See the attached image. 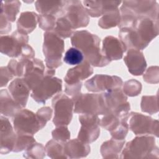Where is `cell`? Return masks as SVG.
Segmentation results:
<instances>
[{"mask_svg":"<svg viewBox=\"0 0 159 159\" xmlns=\"http://www.w3.org/2000/svg\"><path fill=\"white\" fill-rule=\"evenodd\" d=\"M45 148L43 144L35 142L25 150L23 156L25 158L42 159L45 157Z\"/></svg>","mask_w":159,"mask_h":159,"instance_id":"e575fe53","label":"cell"},{"mask_svg":"<svg viewBox=\"0 0 159 159\" xmlns=\"http://www.w3.org/2000/svg\"><path fill=\"white\" fill-rule=\"evenodd\" d=\"M23 107L12 97L9 91L2 89L0 91L1 114L7 117H14Z\"/></svg>","mask_w":159,"mask_h":159,"instance_id":"603a6c76","label":"cell"},{"mask_svg":"<svg viewBox=\"0 0 159 159\" xmlns=\"http://www.w3.org/2000/svg\"><path fill=\"white\" fill-rule=\"evenodd\" d=\"M73 111L77 114L105 115L107 113L102 93H79L72 97Z\"/></svg>","mask_w":159,"mask_h":159,"instance_id":"5b68a950","label":"cell"},{"mask_svg":"<svg viewBox=\"0 0 159 159\" xmlns=\"http://www.w3.org/2000/svg\"><path fill=\"white\" fill-rule=\"evenodd\" d=\"M74 29L70 23L63 16L58 17L56 21V25L53 31L61 38L67 39L71 37Z\"/></svg>","mask_w":159,"mask_h":159,"instance_id":"4dcf8cb0","label":"cell"},{"mask_svg":"<svg viewBox=\"0 0 159 159\" xmlns=\"http://www.w3.org/2000/svg\"><path fill=\"white\" fill-rule=\"evenodd\" d=\"M129 129L135 135H153L158 137V121L150 116L136 112L129 116Z\"/></svg>","mask_w":159,"mask_h":159,"instance_id":"30bf717a","label":"cell"},{"mask_svg":"<svg viewBox=\"0 0 159 159\" xmlns=\"http://www.w3.org/2000/svg\"><path fill=\"white\" fill-rule=\"evenodd\" d=\"M12 29V25L3 14L0 13V34H8Z\"/></svg>","mask_w":159,"mask_h":159,"instance_id":"ee69618b","label":"cell"},{"mask_svg":"<svg viewBox=\"0 0 159 159\" xmlns=\"http://www.w3.org/2000/svg\"><path fill=\"white\" fill-rule=\"evenodd\" d=\"M45 76L43 62L39 58L27 60L23 78L32 91L42 80Z\"/></svg>","mask_w":159,"mask_h":159,"instance_id":"9a60e30c","label":"cell"},{"mask_svg":"<svg viewBox=\"0 0 159 159\" xmlns=\"http://www.w3.org/2000/svg\"><path fill=\"white\" fill-rule=\"evenodd\" d=\"M52 106L54 110V125L56 127L68 125L73 117L74 102L72 99L65 94L59 93L53 98Z\"/></svg>","mask_w":159,"mask_h":159,"instance_id":"52a82bcc","label":"cell"},{"mask_svg":"<svg viewBox=\"0 0 159 159\" xmlns=\"http://www.w3.org/2000/svg\"><path fill=\"white\" fill-rule=\"evenodd\" d=\"M52 136L53 140L65 143L70 139V132L67 125H60L52 132Z\"/></svg>","mask_w":159,"mask_h":159,"instance_id":"74e56055","label":"cell"},{"mask_svg":"<svg viewBox=\"0 0 159 159\" xmlns=\"http://www.w3.org/2000/svg\"><path fill=\"white\" fill-rule=\"evenodd\" d=\"M142 111L153 114L158 111V95L143 96L140 103Z\"/></svg>","mask_w":159,"mask_h":159,"instance_id":"d6a6232c","label":"cell"},{"mask_svg":"<svg viewBox=\"0 0 159 159\" xmlns=\"http://www.w3.org/2000/svg\"><path fill=\"white\" fill-rule=\"evenodd\" d=\"M12 122L16 133L31 135L42 129L47 124L36 113L27 109H22L12 117Z\"/></svg>","mask_w":159,"mask_h":159,"instance_id":"8992f818","label":"cell"},{"mask_svg":"<svg viewBox=\"0 0 159 159\" xmlns=\"http://www.w3.org/2000/svg\"><path fill=\"white\" fill-rule=\"evenodd\" d=\"M8 89L13 99L23 108L26 106L31 89L22 77L12 80L8 86Z\"/></svg>","mask_w":159,"mask_h":159,"instance_id":"ffe728a7","label":"cell"},{"mask_svg":"<svg viewBox=\"0 0 159 159\" xmlns=\"http://www.w3.org/2000/svg\"><path fill=\"white\" fill-rule=\"evenodd\" d=\"M21 2L19 1H4L1 2V13L3 14L7 20L14 22L19 12Z\"/></svg>","mask_w":159,"mask_h":159,"instance_id":"83f0119b","label":"cell"},{"mask_svg":"<svg viewBox=\"0 0 159 159\" xmlns=\"http://www.w3.org/2000/svg\"><path fill=\"white\" fill-rule=\"evenodd\" d=\"M125 140H117L112 138L102 143L100 152L104 158H118Z\"/></svg>","mask_w":159,"mask_h":159,"instance_id":"484cf974","label":"cell"},{"mask_svg":"<svg viewBox=\"0 0 159 159\" xmlns=\"http://www.w3.org/2000/svg\"><path fill=\"white\" fill-rule=\"evenodd\" d=\"M127 50L121 40L113 36H107L102 40L101 52L111 61L121 59Z\"/></svg>","mask_w":159,"mask_h":159,"instance_id":"e0dca14e","label":"cell"},{"mask_svg":"<svg viewBox=\"0 0 159 159\" xmlns=\"http://www.w3.org/2000/svg\"><path fill=\"white\" fill-rule=\"evenodd\" d=\"M35 57V51L31 46L28 44L25 45L22 47V53L19 59L22 60H30L34 58Z\"/></svg>","mask_w":159,"mask_h":159,"instance_id":"f6af8a7d","label":"cell"},{"mask_svg":"<svg viewBox=\"0 0 159 159\" xmlns=\"http://www.w3.org/2000/svg\"><path fill=\"white\" fill-rule=\"evenodd\" d=\"M64 144L53 139L49 140L45 146L46 154L51 158H68L64 152Z\"/></svg>","mask_w":159,"mask_h":159,"instance_id":"f546056e","label":"cell"},{"mask_svg":"<svg viewBox=\"0 0 159 159\" xmlns=\"http://www.w3.org/2000/svg\"><path fill=\"white\" fill-rule=\"evenodd\" d=\"M130 73L135 76L143 75L146 70L147 62L142 51L130 48L124 58Z\"/></svg>","mask_w":159,"mask_h":159,"instance_id":"ac0fdd59","label":"cell"},{"mask_svg":"<svg viewBox=\"0 0 159 159\" xmlns=\"http://www.w3.org/2000/svg\"><path fill=\"white\" fill-rule=\"evenodd\" d=\"M35 6L36 10L40 14H50L55 16L60 14L61 16L64 7V1H37L35 2Z\"/></svg>","mask_w":159,"mask_h":159,"instance_id":"4316f807","label":"cell"},{"mask_svg":"<svg viewBox=\"0 0 159 159\" xmlns=\"http://www.w3.org/2000/svg\"><path fill=\"white\" fill-rule=\"evenodd\" d=\"M35 142L34 135L16 133V139L12 152H19L25 150Z\"/></svg>","mask_w":159,"mask_h":159,"instance_id":"1f68e13d","label":"cell"},{"mask_svg":"<svg viewBox=\"0 0 159 159\" xmlns=\"http://www.w3.org/2000/svg\"><path fill=\"white\" fill-rule=\"evenodd\" d=\"M56 17L50 14H40L39 16L38 23L39 27L43 30L52 31L56 25Z\"/></svg>","mask_w":159,"mask_h":159,"instance_id":"8d00e7d4","label":"cell"},{"mask_svg":"<svg viewBox=\"0 0 159 159\" xmlns=\"http://www.w3.org/2000/svg\"><path fill=\"white\" fill-rule=\"evenodd\" d=\"M122 4L129 9L138 19L148 17L158 20L159 5L153 0L124 1Z\"/></svg>","mask_w":159,"mask_h":159,"instance_id":"5bb4252c","label":"cell"},{"mask_svg":"<svg viewBox=\"0 0 159 159\" xmlns=\"http://www.w3.org/2000/svg\"><path fill=\"white\" fill-rule=\"evenodd\" d=\"M120 22V12L119 8L105 13L98 20V25L104 29H108L117 25Z\"/></svg>","mask_w":159,"mask_h":159,"instance_id":"f1b7e54d","label":"cell"},{"mask_svg":"<svg viewBox=\"0 0 159 159\" xmlns=\"http://www.w3.org/2000/svg\"><path fill=\"white\" fill-rule=\"evenodd\" d=\"M90 152L89 145L78 138L69 140L64 144V152L68 158H84L87 157Z\"/></svg>","mask_w":159,"mask_h":159,"instance_id":"7402d4cb","label":"cell"},{"mask_svg":"<svg viewBox=\"0 0 159 159\" xmlns=\"http://www.w3.org/2000/svg\"><path fill=\"white\" fill-rule=\"evenodd\" d=\"M93 73V67L88 62L84 60L81 63L69 69L64 77V80L66 84H76L82 82L83 80L89 77Z\"/></svg>","mask_w":159,"mask_h":159,"instance_id":"44dd1931","label":"cell"},{"mask_svg":"<svg viewBox=\"0 0 159 159\" xmlns=\"http://www.w3.org/2000/svg\"><path fill=\"white\" fill-rule=\"evenodd\" d=\"M36 114L43 120L47 122L52 116V109L48 106L43 107L39 109Z\"/></svg>","mask_w":159,"mask_h":159,"instance_id":"bcb514c9","label":"cell"},{"mask_svg":"<svg viewBox=\"0 0 159 159\" xmlns=\"http://www.w3.org/2000/svg\"><path fill=\"white\" fill-rule=\"evenodd\" d=\"M81 127L78 139L86 143L96 141L100 135V119L98 115L91 114H81L79 116Z\"/></svg>","mask_w":159,"mask_h":159,"instance_id":"7c38bea8","label":"cell"},{"mask_svg":"<svg viewBox=\"0 0 159 159\" xmlns=\"http://www.w3.org/2000/svg\"><path fill=\"white\" fill-rule=\"evenodd\" d=\"M39 16L34 12L26 11L20 14L17 21V30L24 34L31 33L37 26Z\"/></svg>","mask_w":159,"mask_h":159,"instance_id":"d4e9b609","label":"cell"},{"mask_svg":"<svg viewBox=\"0 0 159 159\" xmlns=\"http://www.w3.org/2000/svg\"><path fill=\"white\" fill-rule=\"evenodd\" d=\"M82 86V82H80L76 84H66L65 86V92L66 94L73 97L81 93V88Z\"/></svg>","mask_w":159,"mask_h":159,"instance_id":"7bdbcfd3","label":"cell"},{"mask_svg":"<svg viewBox=\"0 0 159 159\" xmlns=\"http://www.w3.org/2000/svg\"><path fill=\"white\" fill-rule=\"evenodd\" d=\"M122 91L126 96H136L141 93L142 84L135 79L129 80L124 83Z\"/></svg>","mask_w":159,"mask_h":159,"instance_id":"d590c367","label":"cell"},{"mask_svg":"<svg viewBox=\"0 0 159 159\" xmlns=\"http://www.w3.org/2000/svg\"><path fill=\"white\" fill-rule=\"evenodd\" d=\"M159 150L155 139L149 135L136 137L128 142L120 158H158Z\"/></svg>","mask_w":159,"mask_h":159,"instance_id":"3957f363","label":"cell"},{"mask_svg":"<svg viewBox=\"0 0 159 159\" xmlns=\"http://www.w3.org/2000/svg\"><path fill=\"white\" fill-rule=\"evenodd\" d=\"M83 6L92 17H98L105 13L115 10L122 3L116 1H83Z\"/></svg>","mask_w":159,"mask_h":159,"instance_id":"d6986e66","label":"cell"},{"mask_svg":"<svg viewBox=\"0 0 159 159\" xmlns=\"http://www.w3.org/2000/svg\"><path fill=\"white\" fill-rule=\"evenodd\" d=\"M28 42L29 36L17 30L10 35H1L0 52L10 57L19 58L22 53V47L28 44Z\"/></svg>","mask_w":159,"mask_h":159,"instance_id":"8fae6325","label":"cell"},{"mask_svg":"<svg viewBox=\"0 0 159 159\" xmlns=\"http://www.w3.org/2000/svg\"><path fill=\"white\" fill-rule=\"evenodd\" d=\"M123 84L121 78L115 75L97 74L84 82L88 91L94 93L106 92L121 88Z\"/></svg>","mask_w":159,"mask_h":159,"instance_id":"4fadbf2b","label":"cell"},{"mask_svg":"<svg viewBox=\"0 0 159 159\" xmlns=\"http://www.w3.org/2000/svg\"><path fill=\"white\" fill-rule=\"evenodd\" d=\"M61 16L71 25L74 30L86 27L89 22V17L81 1H64V7Z\"/></svg>","mask_w":159,"mask_h":159,"instance_id":"ba28073f","label":"cell"},{"mask_svg":"<svg viewBox=\"0 0 159 159\" xmlns=\"http://www.w3.org/2000/svg\"><path fill=\"white\" fill-rule=\"evenodd\" d=\"M26 60L22 59H19V60L12 59L9 61L7 67L14 76L23 77Z\"/></svg>","mask_w":159,"mask_h":159,"instance_id":"f35d334b","label":"cell"},{"mask_svg":"<svg viewBox=\"0 0 159 159\" xmlns=\"http://www.w3.org/2000/svg\"><path fill=\"white\" fill-rule=\"evenodd\" d=\"M64 48L63 40L53 30L44 33L43 53L47 68L55 69L62 65L61 57Z\"/></svg>","mask_w":159,"mask_h":159,"instance_id":"277c9868","label":"cell"},{"mask_svg":"<svg viewBox=\"0 0 159 159\" xmlns=\"http://www.w3.org/2000/svg\"><path fill=\"white\" fill-rule=\"evenodd\" d=\"M107 112L127 102V96L121 88L102 93Z\"/></svg>","mask_w":159,"mask_h":159,"instance_id":"cb8c5ba5","label":"cell"},{"mask_svg":"<svg viewBox=\"0 0 159 159\" xmlns=\"http://www.w3.org/2000/svg\"><path fill=\"white\" fill-rule=\"evenodd\" d=\"M1 145L0 153L4 155L12 152L14 147L16 132L14 131L13 127L9 119L6 116H1Z\"/></svg>","mask_w":159,"mask_h":159,"instance_id":"2e32d148","label":"cell"},{"mask_svg":"<svg viewBox=\"0 0 159 159\" xmlns=\"http://www.w3.org/2000/svg\"><path fill=\"white\" fill-rule=\"evenodd\" d=\"M158 35V20L148 17L138 20L133 27L120 29L119 37L127 49L143 50Z\"/></svg>","mask_w":159,"mask_h":159,"instance_id":"6da1fadb","label":"cell"},{"mask_svg":"<svg viewBox=\"0 0 159 159\" xmlns=\"http://www.w3.org/2000/svg\"><path fill=\"white\" fill-rule=\"evenodd\" d=\"M0 76H1V88L6 86L8 82L11 80L14 76L11 73L9 68L7 66H1L0 68Z\"/></svg>","mask_w":159,"mask_h":159,"instance_id":"b9f144b4","label":"cell"},{"mask_svg":"<svg viewBox=\"0 0 159 159\" xmlns=\"http://www.w3.org/2000/svg\"><path fill=\"white\" fill-rule=\"evenodd\" d=\"M63 61L70 65H78L84 61V56L80 50L71 47L65 52Z\"/></svg>","mask_w":159,"mask_h":159,"instance_id":"836d02e7","label":"cell"},{"mask_svg":"<svg viewBox=\"0 0 159 159\" xmlns=\"http://www.w3.org/2000/svg\"><path fill=\"white\" fill-rule=\"evenodd\" d=\"M73 47L80 50L85 61L95 67H103L111 63L101 52L100 38L86 30H76L71 37Z\"/></svg>","mask_w":159,"mask_h":159,"instance_id":"7a4b0ae2","label":"cell"},{"mask_svg":"<svg viewBox=\"0 0 159 159\" xmlns=\"http://www.w3.org/2000/svg\"><path fill=\"white\" fill-rule=\"evenodd\" d=\"M127 120L128 119H124L114 130L110 132L112 138L117 140L125 139L129 129Z\"/></svg>","mask_w":159,"mask_h":159,"instance_id":"ab89813d","label":"cell"},{"mask_svg":"<svg viewBox=\"0 0 159 159\" xmlns=\"http://www.w3.org/2000/svg\"><path fill=\"white\" fill-rule=\"evenodd\" d=\"M158 66H150L147 70L143 78L148 83H158Z\"/></svg>","mask_w":159,"mask_h":159,"instance_id":"60d3db41","label":"cell"},{"mask_svg":"<svg viewBox=\"0 0 159 159\" xmlns=\"http://www.w3.org/2000/svg\"><path fill=\"white\" fill-rule=\"evenodd\" d=\"M61 79L45 74L40 83L32 91L30 96L37 102L45 104L46 101L61 91Z\"/></svg>","mask_w":159,"mask_h":159,"instance_id":"9c48e42d","label":"cell"}]
</instances>
